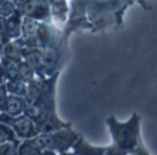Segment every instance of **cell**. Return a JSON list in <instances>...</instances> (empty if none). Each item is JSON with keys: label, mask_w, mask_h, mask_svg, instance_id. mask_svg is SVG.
I'll return each instance as SVG.
<instances>
[{"label": "cell", "mask_w": 157, "mask_h": 155, "mask_svg": "<svg viewBox=\"0 0 157 155\" xmlns=\"http://www.w3.org/2000/svg\"><path fill=\"white\" fill-rule=\"evenodd\" d=\"M109 128H110L112 136H113L116 145L125 151H131L136 147L138 143V130L139 122L138 116L134 115L131 120L127 123H119L114 119H109Z\"/></svg>", "instance_id": "6da1fadb"}, {"label": "cell", "mask_w": 157, "mask_h": 155, "mask_svg": "<svg viewBox=\"0 0 157 155\" xmlns=\"http://www.w3.org/2000/svg\"><path fill=\"white\" fill-rule=\"evenodd\" d=\"M13 130L17 137L24 139V140L33 139V137L37 136V133H39L37 126L35 125L32 118L28 116V115L15 116V122H14V125H13Z\"/></svg>", "instance_id": "7a4b0ae2"}, {"label": "cell", "mask_w": 157, "mask_h": 155, "mask_svg": "<svg viewBox=\"0 0 157 155\" xmlns=\"http://www.w3.org/2000/svg\"><path fill=\"white\" fill-rule=\"evenodd\" d=\"M0 109L13 116H19L25 109V103L19 96H13V97L6 98L3 103H0Z\"/></svg>", "instance_id": "3957f363"}, {"label": "cell", "mask_w": 157, "mask_h": 155, "mask_svg": "<svg viewBox=\"0 0 157 155\" xmlns=\"http://www.w3.org/2000/svg\"><path fill=\"white\" fill-rule=\"evenodd\" d=\"M17 154L18 155H44L46 151H41L40 148H37L32 143V140H24V143H21L18 145Z\"/></svg>", "instance_id": "277c9868"}, {"label": "cell", "mask_w": 157, "mask_h": 155, "mask_svg": "<svg viewBox=\"0 0 157 155\" xmlns=\"http://www.w3.org/2000/svg\"><path fill=\"white\" fill-rule=\"evenodd\" d=\"M75 153L77 155H102L103 150L102 148L91 147V145L86 144L84 141H80L78 144L75 145Z\"/></svg>", "instance_id": "5b68a950"}, {"label": "cell", "mask_w": 157, "mask_h": 155, "mask_svg": "<svg viewBox=\"0 0 157 155\" xmlns=\"http://www.w3.org/2000/svg\"><path fill=\"white\" fill-rule=\"evenodd\" d=\"M14 140H17V136L13 128L4 125V123H0V145L8 141H14Z\"/></svg>", "instance_id": "8992f818"}, {"label": "cell", "mask_w": 157, "mask_h": 155, "mask_svg": "<svg viewBox=\"0 0 157 155\" xmlns=\"http://www.w3.org/2000/svg\"><path fill=\"white\" fill-rule=\"evenodd\" d=\"M125 153L127 151L125 150H123V148H120V147H110L108 150V153H106V155H125Z\"/></svg>", "instance_id": "52a82bcc"}, {"label": "cell", "mask_w": 157, "mask_h": 155, "mask_svg": "<svg viewBox=\"0 0 157 155\" xmlns=\"http://www.w3.org/2000/svg\"><path fill=\"white\" fill-rule=\"evenodd\" d=\"M4 100H6V90L3 86H0V103H3Z\"/></svg>", "instance_id": "ba28073f"}, {"label": "cell", "mask_w": 157, "mask_h": 155, "mask_svg": "<svg viewBox=\"0 0 157 155\" xmlns=\"http://www.w3.org/2000/svg\"><path fill=\"white\" fill-rule=\"evenodd\" d=\"M130 155H149L147 153H145L144 150H136V151H134L132 154H130Z\"/></svg>", "instance_id": "9c48e42d"}, {"label": "cell", "mask_w": 157, "mask_h": 155, "mask_svg": "<svg viewBox=\"0 0 157 155\" xmlns=\"http://www.w3.org/2000/svg\"><path fill=\"white\" fill-rule=\"evenodd\" d=\"M13 155H18V154H17V153H15V154H13Z\"/></svg>", "instance_id": "30bf717a"}, {"label": "cell", "mask_w": 157, "mask_h": 155, "mask_svg": "<svg viewBox=\"0 0 157 155\" xmlns=\"http://www.w3.org/2000/svg\"><path fill=\"white\" fill-rule=\"evenodd\" d=\"M62 155H69V154H62Z\"/></svg>", "instance_id": "8fae6325"}]
</instances>
